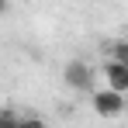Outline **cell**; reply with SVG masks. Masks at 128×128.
<instances>
[{
	"label": "cell",
	"instance_id": "cell-6",
	"mask_svg": "<svg viewBox=\"0 0 128 128\" xmlns=\"http://www.w3.org/2000/svg\"><path fill=\"white\" fill-rule=\"evenodd\" d=\"M21 128H48L42 121V118H35V114H28V118H21Z\"/></svg>",
	"mask_w": 128,
	"mask_h": 128
},
{
	"label": "cell",
	"instance_id": "cell-2",
	"mask_svg": "<svg viewBox=\"0 0 128 128\" xmlns=\"http://www.w3.org/2000/svg\"><path fill=\"white\" fill-rule=\"evenodd\" d=\"M62 80H66L69 90H90V86H94V69H90L83 59H73V62H66Z\"/></svg>",
	"mask_w": 128,
	"mask_h": 128
},
{
	"label": "cell",
	"instance_id": "cell-4",
	"mask_svg": "<svg viewBox=\"0 0 128 128\" xmlns=\"http://www.w3.org/2000/svg\"><path fill=\"white\" fill-rule=\"evenodd\" d=\"M107 59L128 66V42H111V45H107Z\"/></svg>",
	"mask_w": 128,
	"mask_h": 128
},
{
	"label": "cell",
	"instance_id": "cell-5",
	"mask_svg": "<svg viewBox=\"0 0 128 128\" xmlns=\"http://www.w3.org/2000/svg\"><path fill=\"white\" fill-rule=\"evenodd\" d=\"M0 128H21V114H18L14 107H7V111L0 114Z\"/></svg>",
	"mask_w": 128,
	"mask_h": 128
},
{
	"label": "cell",
	"instance_id": "cell-3",
	"mask_svg": "<svg viewBox=\"0 0 128 128\" xmlns=\"http://www.w3.org/2000/svg\"><path fill=\"white\" fill-rule=\"evenodd\" d=\"M104 80L111 90H118V94H128V66L125 62H114V59H107L104 62Z\"/></svg>",
	"mask_w": 128,
	"mask_h": 128
},
{
	"label": "cell",
	"instance_id": "cell-1",
	"mask_svg": "<svg viewBox=\"0 0 128 128\" xmlns=\"http://www.w3.org/2000/svg\"><path fill=\"white\" fill-rule=\"evenodd\" d=\"M90 104H94V111H97L100 118H118L121 111H128V100L118 90H111V86H107V90H97Z\"/></svg>",
	"mask_w": 128,
	"mask_h": 128
}]
</instances>
